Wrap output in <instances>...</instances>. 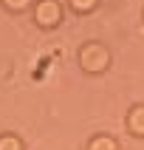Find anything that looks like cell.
Instances as JSON below:
<instances>
[{"label": "cell", "mask_w": 144, "mask_h": 150, "mask_svg": "<svg viewBox=\"0 0 144 150\" xmlns=\"http://www.w3.org/2000/svg\"><path fill=\"white\" fill-rule=\"evenodd\" d=\"M34 17H37V23H40L42 28H54V25L59 23V17H62V8H59L57 0H40Z\"/></svg>", "instance_id": "6da1fadb"}, {"label": "cell", "mask_w": 144, "mask_h": 150, "mask_svg": "<svg viewBox=\"0 0 144 150\" xmlns=\"http://www.w3.org/2000/svg\"><path fill=\"white\" fill-rule=\"evenodd\" d=\"M107 51L102 48V45H88V48H82V65L88 68V71H102V68L107 65Z\"/></svg>", "instance_id": "7a4b0ae2"}, {"label": "cell", "mask_w": 144, "mask_h": 150, "mask_svg": "<svg viewBox=\"0 0 144 150\" xmlns=\"http://www.w3.org/2000/svg\"><path fill=\"white\" fill-rule=\"evenodd\" d=\"M127 125L136 136H144V108H136L130 116H127Z\"/></svg>", "instance_id": "3957f363"}, {"label": "cell", "mask_w": 144, "mask_h": 150, "mask_svg": "<svg viewBox=\"0 0 144 150\" xmlns=\"http://www.w3.org/2000/svg\"><path fill=\"white\" fill-rule=\"evenodd\" d=\"M88 150H119V144L113 142L110 136H96V139L91 142V147H88Z\"/></svg>", "instance_id": "277c9868"}, {"label": "cell", "mask_w": 144, "mask_h": 150, "mask_svg": "<svg viewBox=\"0 0 144 150\" xmlns=\"http://www.w3.org/2000/svg\"><path fill=\"white\" fill-rule=\"evenodd\" d=\"M0 150H23V142L17 136H0Z\"/></svg>", "instance_id": "5b68a950"}, {"label": "cell", "mask_w": 144, "mask_h": 150, "mask_svg": "<svg viewBox=\"0 0 144 150\" xmlns=\"http://www.w3.org/2000/svg\"><path fill=\"white\" fill-rule=\"evenodd\" d=\"M71 6H74L76 11H91V8L96 6V0H71Z\"/></svg>", "instance_id": "8992f818"}, {"label": "cell", "mask_w": 144, "mask_h": 150, "mask_svg": "<svg viewBox=\"0 0 144 150\" xmlns=\"http://www.w3.org/2000/svg\"><path fill=\"white\" fill-rule=\"evenodd\" d=\"M6 3V8H11V11H20V8H25L31 0H3Z\"/></svg>", "instance_id": "52a82bcc"}]
</instances>
